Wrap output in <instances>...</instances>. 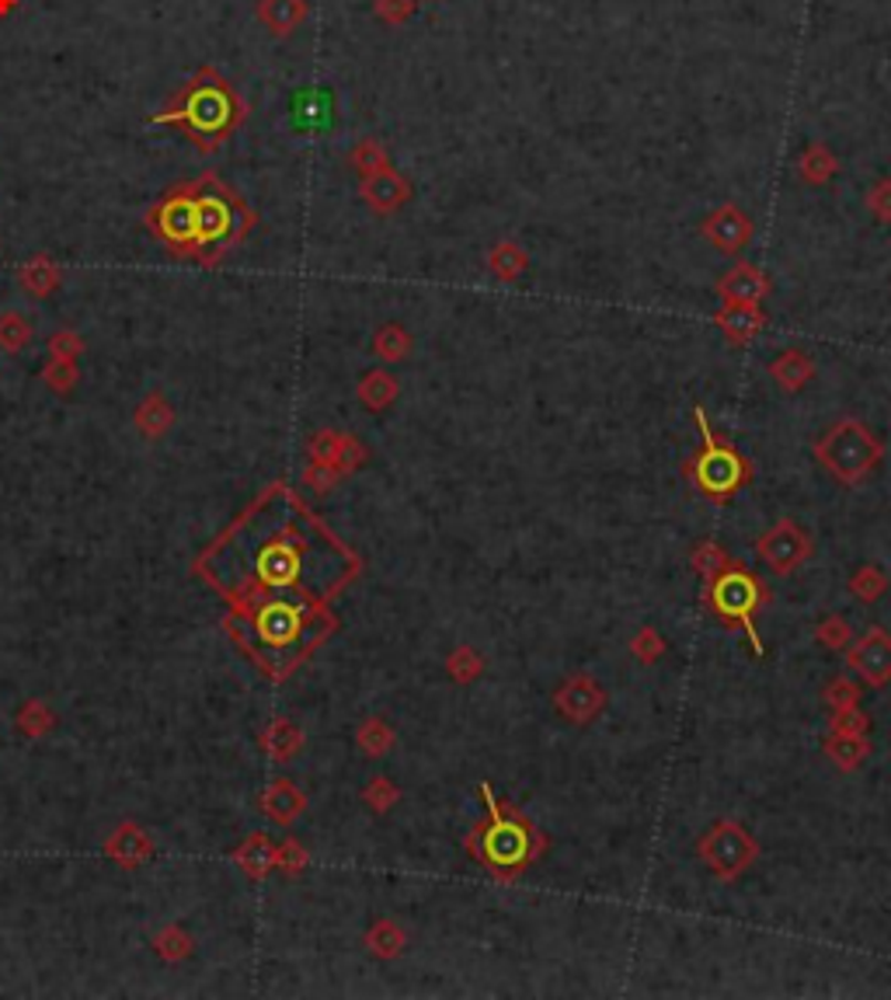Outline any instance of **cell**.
Listing matches in <instances>:
<instances>
[{"label":"cell","mask_w":891,"mask_h":1000,"mask_svg":"<svg viewBox=\"0 0 891 1000\" xmlns=\"http://www.w3.org/2000/svg\"><path fill=\"white\" fill-rule=\"evenodd\" d=\"M245 112L248 109L240 94L220 70L199 66L191 81L154 115V123L182 130V136L199 154H216L245 123Z\"/></svg>","instance_id":"6da1fadb"},{"label":"cell","mask_w":891,"mask_h":1000,"mask_svg":"<svg viewBox=\"0 0 891 1000\" xmlns=\"http://www.w3.org/2000/svg\"><path fill=\"white\" fill-rule=\"evenodd\" d=\"M196 185V237H199V258H213L237 241H245V234L255 227V213L240 199L230 185H224L216 175H203L191 182Z\"/></svg>","instance_id":"7a4b0ae2"},{"label":"cell","mask_w":891,"mask_h":1000,"mask_svg":"<svg viewBox=\"0 0 891 1000\" xmlns=\"http://www.w3.org/2000/svg\"><path fill=\"white\" fill-rule=\"evenodd\" d=\"M815 461L822 464L839 485H860L884 461L881 440L860 419H839L829 433L815 443Z\"/></svg>","instance_id":"3957f363"},{"label":"cell","mask_w":891,"mask_h":1000,"mask_svg":"<svg viewBox=\"0 0 891 1000\" xmlns=\"http://www.w3.org/2000/svg\"><path fill=\"white\" fill-rule=\"evenodd\" d=\"M240 534L251 537L245 565L248 579L258 583V589H300L297 583L303 576V540L293 530H258V523L248 519V527H240Z\"/></svg>","instance_id":"277c9868"},{"label":"cell","mask_w":891,"mask_h":1000,"mask_svg":"<svg viewBox=\"0 0 891 1000\" xmlns=\"http://www.w3.org/2000/svg\"><path fill=\"white\" fill-rule=\"evenodd\" d=\"M480 795H485V802L491 808V823L480 829V850H477L480 862L491 865L495 872L516 875L533 862V854L540 850L537 833L529 829V823L522 816L505 813V808L495 805V792L488 788V781L480 784Z\"/></svg>","instance_id":"5b68a950"},{"label":"cell","mask_w":891,"mask_h":1000,"mask_svg":"<svg viewBox=\"0 0 891 1000\" xmlns=\"http://www.w3.org/2000/svg\"><path fill=\"white\" fill-rule=\"evenodd\" d=\"M696 854H701L704 868L717 878V883H735V878H742L753 868V862L759 857V844L742 823L721 819L701 837Z\"/></svg>","instance_id":"8992f818"},{"label":"cell","mask_w":891,"mask_h":1000,"mask_svg":"<svg viewBox=\"0 0 891 1000\" xmlns=\"http://www.w3.org/2000/svg\"><path fill=\"white\" fill-rule=\"evenodd\" d=\"M696 422H701V433H704L707 446L686 464V471L693 474V482H696V488H701V492L725 498V495H732L735 488H742L745 482H749L753 471H749V464H745V457L738 454V450L714 443L711 429H707V419H704L701 409H696Z\"/></svg>","instance_id":"52a82bcc"},{"label":"cell","mask_w":891,"mask_h":1000,"mask_svg":"<svg viewBox=\"0 0 891 1000\" xmlns=\"http://www.w3.org/2000/svg\"><path fill=\"white\" fill-rule=\"evenodd\" d=\"M151 230L164 245H172L175 255H196L199 237H196V185L185 182L175 185L172 193H164L157 206L147 213Z\"/></svg>","instance_id":"ba28073f"},{"label":"cell","mask_w":891,"mask_h":1000,"mask_svg":"<svg viewBox=\"0 0 891 1000\" xmlns=\"http://www.w3.org/2000/svg\"><path fill=\"white\" fill-rule=\"evenodd\" d=\"M763 604V589L756 583V576H749L745 568L738 565H728L725 571H717V576L711 579V607L717 610L721 621L728 625H742L745 635L753 638V649L763 652V646L756 641V631H753V610Z\"/></svg>","instance_id":"9c48e42d"},{"label":"cell","mask_w":891,"mask_h":1000,"mask_svg":"<svg viewBox=\"0 0 891 1000\" xmlns=\"http://www.w3.org/2000/svg\"><path fill=\"white\" fill-rule=\"evenodd\" d=\"M307 625H310V614L303 607L289 604V600H269V604L255 607V614H251V641L258 652H265V649L286 652L303 638Z\"/></svg>","instance_id":"30bf717a"},{"label":"cell","mask_w":891,"mask_h":1000,"mask_svg":"<svg viewBox=\"0 0 891 1000\" xmlns=\"http://www.w3.org/2000/svg\"><path fill=\"white\" fill-rule=\"evenodd\" d=\"M756 558L777 571V576H794L808 558H811V537L801 523L777 519L759 540H756Z\"/></svg>","instance_id":"8fae6325"},{"label":"cell","mask_w":891,"mask_h":1000,"mask_svg":"<svg viewBox=\"0 0 891 1000\" xmlns=\"http://www.w3.org/2000/svg\"><path fill=\"white\" fill-rule=\"evenodd\" d=\"M553 708H558V714H561L564 722L589 725V722L599 719V714H603L607 690L599 687L592 677L578 673V677H568L558 690H553Z\"/></svg>","instance_id":"7c38bea8"},{"label":"cell","mask_w":891,"mask_h":1000,"mask_svg":"<svg viewBox=\"0 0 891 1000\" xmlns=\"http://www.w3.org/2000/svg\"><path fill=\"white\" fill-rule=\"evenodd\" d=\"M847 662L863 683L871 687L891 683V635L884 628H871L863 638L850 641Z\"/></svg>","instance_id":"4fadbf2b"},{"label":"cell","mask_w":891,"mask_h":1000,"mask_svg":"<svg viewBox=\"0 0 891 1000\" xmlns=\"http://www.w3.org/2000/svg\"><path fill=\"white\" fill-rule=\"evenodd\" d=\"M704 234H707V241H711L721 255H735V251H742L745 245H749L753 224H749V217H745L742 209H735V206H721V209L714 213V217H707Z\"/></svg>","instance_id":"5bb4252c"},{"label":"cell","mask_w":891,"mask_h":1000,"mask_svg":"<svg viewBox=\"0 0 891 1000\" xmlns=\"http://www.w3.org/2000/svg\"><path fill=\"white\" fill-rule=\"evenodd\" d=\"M255 14L276 39H289L310 18L307 0H258Z\"/></svg>","instance_id":"9a60e30c"},{"label":"cell","mask_w":891,"mask_h":1000,"mask_svg":"<svg viewBox=\"0 0 891 1000\" xmlns=\"http://www.w3.org/2000/svg\"><path fill=\"white\" fill-rule=\"evenodd\" d=\"M363 196L376 213H394L407 199V182L391 168H380L373 175H363Z\"/></svg>","instance_id":"2e32d148"},{"label":"cell","mask_w":891,"mask_h":1000,"mask_svg":"<svg viewBox=\"0 0 891 1000\" xmlns=\"http://www.w3.org/2000/svg\"><path fill=\"white\" fill-rule=\"evenodd\" d=\"M721 293L728 297V303H759L769 293V282L759 269L738 266L721 279Z\"/></svg>","instance_id":"e0dca14e"},{"label":"cell","mask_w":891,"mask_h":1000,"mask_svg":"<svg viewBox=\"0 0 891 1000\" xmlns=\"http://www.w3.org/2000/svg\"><path fill=\"white\" fill-rule=\"evenodd\" d=\"M717 324L732 342H753L756 331L763 328V311L756 303H728L725 311L717 315Z\"/></svg>","instance_id":"ac0fdd59"},{"label":"cell","mask_w":891,"mask_h":1000,"mask_svg":"<svg viewBox=\"0 0 891 1000\" xmlns=\"http://www.w3.org/2000/svg\"><path fill=\"white\" fill-rule=\"evenodd\" d=\"M826 753L832 756V764L842 767V771H857L867 753H871V743H867V732H832V740L826 743Z\"/></svg>","instance_id":"d6986e66"},{"label":"cell","mask_w":891,"mask_h":1000,"mask_svg":"<svg viewBox=\"0 0 891 1000\" xmlns=\"http://www.w3.org/2000/svg\"><path fill=\"white\" fill-rule=\"evenodd\" d=\"M769 373H774V380L784 388V391H801L808 380L815 377V363L808 360L805 352H784L774 360V367H769Z\"/></svg>","instance_id":"ffe728a7"},{"label":"cell","mask_w":891,"mask_h":1000,"mask_svg":"<svg viewBox=\"0 0 891 1000\" xmlns=\"http://www.w3.org/2000/svg\"><path fill=\"white\" fill-rule=\"evenodd\" d=\"M850 592L857 600H863V604H874V600H881L884 592H888V576L878 568V565H860L853 576H850Z\"/></svg>","instance_id":"44dd1931"},{"label":"cell","mask_w":891,"mask_h":1000,"mask_svg":"<svg viewBox=\"0 0 891 1000\" xmlns=\"http://www.w3.org/2000/svg\"><path fill=\"white\" fill-rule=\"evenodd\" d=\"M394 394H397V384H394V377L391 373H383V370H376V373H370L363 384H359V398H363L370 409H387V404L394 401Z\"/></svg>","instance_id":"7402d4cb"},{"label":"cell","mask_w":891,"mask_h":1000,"mask_svg":"<svg viewBox=\"0 0 891 1000\" xmlns=\"http://www.w3.org/2000/svg\"><path fill=\"white\" fill-rule=\"evenodd\" d=\"M404 945H407V938H404V931H401V927H397L394 920L376 924V927H373V935H370V948L376 951L380 959H394V956H401Z\"/></svg>","instance_id":"603a6c76"},{"label":"cell","mask_w":891,"mask_h":1000,"mask_svg":"<svg viewBox=\"0 0 891 1000\" xmlns=\"http://www.w3.org/2000/svg\"><path fill=\"white\" fill-rule=\"evenodd\" d=\"M446 670H449V677H453L456 683H474L480 673H485V659L477 656V649L460 646V649H456V652L449 656Z\"/></svg>","instance_id":"cb8c5ba5"},{"label":"cell","mask_w":891,"mask_h":1000,"mask_svg":"<svg viewBox=\"0 0 891 1000\" xmlns=\"http://www.w3.org/2000/svg\"><path fill=\"white\" fill-rule=\"evenodd\" d=\"M815 638L822 641L826 649H850V641H853V628L842 621L839 614H829L822 625L815 628Z\"/></svg>","instance_id":"d4e9b609"},{"label":"cell","mask_w":891,"mask_h":1000,"mask_svg":"<svg viewBox=\"0 0 891 1000\" xmlns=\"http://www.w3.org/2000/svg\"><path fill=\"white\" fill-rule=\"evenodd\" d=\"M693 565H696V568H701V571H704V579L711 583V579L717 576V571H725V568H728L732 561H728V555H725V551H721V547H717L714 540H704V544H701V547H696V551H693Z\"/></svg>","instance_id":"484cf974"},{"label":"cell","mask_w":891,"mask_h":1000,"mask_svg":"<svg viewBox=\"0 0 891 1000\" xmlns=\"http://www.w3.org/2000/svg\"><path fill=\"white\" fill-rule=\"evenodd\" d=\"M373 346H376V352L383 355V360H401V355L407 352V346H412V339H407L404 328L387 324V328H380V336H376Z\"/></svg>","instance_id":"4316f807"},{"label":"cell","mask_w":891,"mask_h":1000,"mask_svg":"<svg viewBox=\"0 0 891 1000\" xmlns=\"http://www.w3.org/2000/svg\"><path fill=\"white\" fill-rule=\"evenodd\" d=\"M21 282H25V290H32V293H50L56 286V269L45 258H39L25 272H21Z\"/></svg>","instance_id":"83f0119b"},{"label":"cell","mask_w":891,"mask_h":1000,"mask_svg":"<svg viewBox=\"0 0 891 1000\" xmlns=\"http://www.w3.org/2000/svg\"><path fill=\"white\" fill-rule=\"evenodd\" d=\"M631 652H634V659H641V662H655V659L665 652V638H662L655 628H641V631L634 635V641H631Z\"/></svg>","instance_id":"f1b7e54d"},{"label":"cell","mask_w":891,"mask_h":1000,"mask_svg":"<svg viewBox=\"0 0 891 1000\" xmlns=\"http://www.w3.org/2000/svg\"><path fill=\"white\" fill-rule=\"evenodd\" d=\"M526 266V258H522V251L519 248H512V245H501L495 255H491V269L501 276V279H516V272Z\"/></svg>","instance_id":"f546056e"},{"label":"cell","mask_w":891,"mask_h":1000,"mask_svg":"<svg viewBox=\"0 0 891 1000\" xmlns=\"http://www.w3.org/2000/svg\"><path fill=\"white\" fill-rule=\"evenodd\" d=\"M857 698H860V687L850 683L847 677H836V680L829 683V690H826V701L832 704V711H839V708H853Z\"/></svg>","instance_id":"4dcf8cb0"},{"label":"cell","mask_w":891,"mask_h":1000,"mask_svg":"<svg viewBox=\"0 0 891 1000\" xmlns=\"http://www.w3.org/2000/svg\"><path fill=\"white\" fill-rule=\"evenodd\" d=\"M867 714L853 704V708H839V711H832V732H850V735H857V732H867Z\"/></svg>","instance_id":"1f68e13d"},{"label":"cell","mask_w":891,"mask_h":1000,"mask_svg":"<svg viewBox=\"0 0 891 1000\" xmlns=\"http://www.w3.org/2000/svg\"><path fill=\"white\" fill-rule=\"evenodd\" d=\"M25 342H29V324L25 321L14 318V315L0 318V346H4V349H21Z\"/></svg>","instance_id":"d6a6232c"},{"label":"cell","mask_w":891,"mask_h":1000,"mask_svg":"<svg viewBox=\"0 0 891 1000\" xmlns=\"http://www.w3.org/2000/svg\"><path fill=\"white\" fill-rule=\"evenodd\" d=\"M359 740H363V746L370 750V756H380L383 750L394 743V735H391V729L383 725V722H366V729H363V735H359Z\"/></svg>","instance_id":"836d02e7"},{"label":"cell","mask_w":891,"mask_h":1000,"mask_svg":"<svg viewBox=\"0 0 891 1000\" xmlns=\"http://www.w3.org/2000/svg\"><path fill=\"white\" fill-rule=\"evenodd\" d=\"M352 164L363 175H373V172H380V168H387V161H383V151L376 147V143H363V147H355V154H352Z\"/></svg>","instance_id":"e575fe53"},{"label":"cell","mask_w":891,"mask_h":1000,"mask_svg":"<svg viewBox=\"0 0 891 1000\" xmlns=\"http://www.w3.org/2000/svg\"><path fill=\"white\" fill-rule=\"evenodd\" d=\"M366 798H370V805H376L380 813H383V808H387V805L397 798V788H391V781H387V777H376V781L370 784Z\"/></svg>","instance_id":"d590c367"},{"label":"cell","mask_w":891,"mask_h":1000,"mask_svg":"<svg viewBox=\"0 0 891 1000\" xmlns=\"http://www.w3.org/2000/svg\"><path fill=\"white\" fill-rule=\"evenodd\" d=\"M871 209H874L878 220H891V182L878 185L871 193Z\"/></svg>","instance_id":"8d00e7d4"},{"label":"cell","mask_w":891,"mask_h":1000,"mask_svg":"<svg viewBox=\"0 0 891 1000\" xmlns=\"http://www.w3.org/2000/svg\"><path fill=\"white\" fill-rule=\"evenodd\" d=\"M14 4H18V0H0V14H8V11H11Z\"/></svg>","instance_id":"74e56055"}]
</instances>
